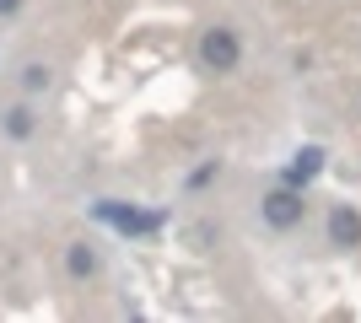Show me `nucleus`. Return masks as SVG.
<instances>
[{"label":"nucleus","instance_id":"nucleus-1","mask_svg":"<svg viewBox=\"0 0 361 323\" xmlns=\"http://www.w3.org/2000/svg\"><path fill=\"white\" fill-rule=\"evenodd\" d=\"M259 210H264V221H270L275 232H291V227H302V215H307V200H302V189L281 184V189H270V194L259 200Z\"/></svg>","mask_w":361,"mask_h":323},{"label":"nucleus","instance_id":"nucleus-2","mask_svg":"<svg viewBox=\"0 0 361 323\" xmlns=\"http://www.w3.org/2000/svg\"><path fill=\"white\" fill-rule=\"evenodd\" d=\"M200 60L211 65L216 76L238 70V60H243V44H238V32H232V27H211V32H200Z\"/></svg>","mask_w":361,"mask_h":323},{"label":"nucleus","instance_id":"nucleus-3","mask_svg":"<svg viewBox=\"0 0 361 323\" xmlns=\"http://www.w3.org/2000/svg\"><path fill=\"white\" fill-rule=\"evenodd\" d=\"M92 210H97V221H108V227H119V232H157L162 227L157 210H130V205H119V200H97Z\"/></svg>","mask_w":361,"mask_h":323},{"label":"nucleus","instance_id":"nucleus-4","mask_svg":"<svg viewBox=\"0 0 361 323\" xmlns=\"http://www.w3.org/2000/svg\"><path fill=\"white\" fill-rule=\"evenodd\" d=\"M329 237H334V248H356L361 243V210L356 205H334L329 210Z\"/></svg>","mask_w":361,"mask_h":323},{"label":"nucleus","instance_id":"nucleus-5","mask_svg":"<svg viewBox=\"0 0 361 323\" xmlns=\"http://www.w3.org/2000/svg\"><path fill=\"white\" fill-rule=\"evenodd\" d=\"M318 167H324V151H318V146H302V151L291 156V167H286V184L291 189H307L318 178Z\"/></svg>","mask_w":361,"mask_h":323},{"label":"nucleus","instance_id":"nucleus-6","mask_svg":"<svg viewBox=\"0 0 361 323\" xmlns=\"http://www.w3.org/2000/svg\"><path fill=\"white\" fill-rule=\"evenodd\" d=\"M65 270H71L75 280H87V275H97V253H92L87 243H71V248H65Z\"/></svg>","mask_w":361,"mask_h":323},{"label":"nucleus","instance_id":"nucleus-7","mask_svg":"<svg viewBox=\"0 0 361 323\" xmlns=\"http://www.w3.org/2000/svg\"><path fill=\"white\" fill-rule=\"evenodd\" d=\"M6 135H11V140L32 135V108H11V113H6Z\"/></svg>","mask_w":361,"mask_h":323},{"label":"nucleus","instance_id":"nucleus-8","mask_svg":"<svg viewBox=\"0 0 361 323\" xmlns=\"http://www.w3.org/2000/svg\"><path fill=\"white\" fill-rule=\"evenodd\" d=\"M22 87H27V92H44L49 87V65H27V70H22Z\"/></svg>","mask_w":361,"mask_h":323},{"label":"nucleus","instance_id":"nucleus-9","mask_svg":"<svg viewBox=\"0 0 361 323\" xmlns=\"http://www.w3.org/2000/svg\"><path fill=\"white\" fill-rule=\"evenodd\" d=\"M211 178H216V162H205V167H200L195 178H189V184H195V189H205V184H211Z\"/></svg>","mask_w":361,"mask_h":323},{"label":"nucleus","instance_id":"nucleus-10","mask_svg":"<svg viewBox=\"0 0 361 323\" xmlns=\"http://www.w3.org/2000/svg\"><path fill=\"white\" fill-rule=\"evenodd\" d=\"M16 6H22V0H0V16H11V11H16Z\"/></svg>","mask_w":361,"mask_h":323}]
</instances>
